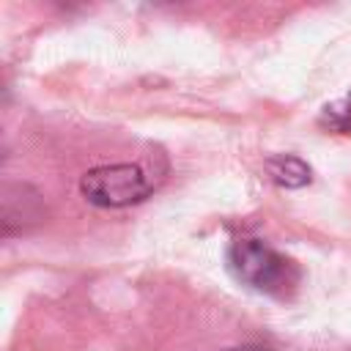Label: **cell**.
Returning a JSON list of instances; mask_svg holds the SVG:
<instances>
[{
  "instance_id": "cell-1",
  "label": "cell",
  "mask_w": 351,
  "mask_h": 351,
  "mask_svg": "<svg viewBox=\"0 0 351 351\" xmlns=\"http://www.w3.org/2000/svg\"><path fill=\"white\" fill-rule=\"evenodd\" d=\"M228 269L241 285L280 299L291 296L302 277L291 258L280 255L261 239H236L228 250Z\"/></svg>"
},
{
  "instance_id": "cell-2",
  "label": "cell",
  "mask_w": 351,
  "mask_h": 351,
  "mask_svg": "<svg viewBox=\"0 0 351 351\" xmlns=\"http://www.w3.org/2000/svg\"><path fill=\"white\" fill-rule=\"evenodd\" d=\"M80 192L101 208H123L151 195V181L137 165H101L82 176Z\"/></svg>"
},
{
  "instance_id": "cell-3",
  "label": "cell",
  "mask_w": 351,
  "mask_h": 351,
  "mask_svg": "<svg viewBox=\"0 0 351 351\" xmlns=\"http://www.w3.org/2000/svg\"><path fill=\"white\" fill-rule=\"evenodd\" d=\"M266 173L269 178L277 184V186H285V189H299L304 184H310L313 178V170L304 159L293 156V154H277V156H269L266 159Z\"/></svg>"
},
{
  "instance_id": "cell-4",
  "label": "cell",
  "mask_w": 351,
  "mask_h": 351,
  "mask_svg": "<svg viewBox=\"0 0 351 351\" xmlns=\"http://www.w3.org/2000/svg\"><path fill=\"white\" fill-rule=\"evenodd\" d=\"M318 121H321V126H326V129H332V132L351 134V93H346L343 99L326 104Z\"/></svg>"
},
{
  "instance_id": "cell-5",
  "label": "cell",
  "mask_w": 351,
  "mask_h": 351,
  "mask_svg": "<svg viewBox=\"0 0 351 351\" xmlns=\"http://www.w3.org/2000/svg\"><path fill=\"white\" fill-rule=\"evenodd\" d=\"M233 351H274L269 346H241V348H233Z\"/></svg>"
}]
</instances>
